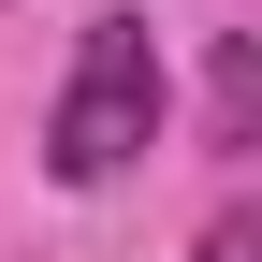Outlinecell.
Returning <instances> with one entry per match:
<instances>
[{
  "label": "cell",
  "instance_id": "2",
  "mask_svg": "<svg viewBox=\"0 0 262 262\" xmlns=\"http://www.w3.org/2000/svg\"><path fill=\"white\" fill-rule=\"evenodd\" d=\"M248 131H262V58L219 44V146H248Z\"/></svg>",
  "mask_w": 262,
  "mask_h": 262
},
{
  "label": "cell",
  "instance_id": "3",
  "mask_svg": "<svg viewBox=\"0 0 262 262\" xmlns=\"http://www.w3.org/2000/svg\"><path fill=\"white\" fill-rule=\"evenodd\" d=\"M189 262H262V219L233 204V219H204V248H189Z\"/></svg>",
  "mask_w": 262,
  "mask_h": 262
},
{
  "label": "cell",
  "instance_id": "1",
  "mask_svg": "<svg viewBox=\"0 0 262 262\" xmlns=\"http://www.w3.org/2000/svg\"><path fill=\"white\" fill-rule=\"evenodd\" d=\"M146 146H160V44L131 15H88L73 88H58V117H44V175L58 189H117Z\"/></svg>",
  "mask_w": 262,
  "mask_h": 262
}]
</instances>
